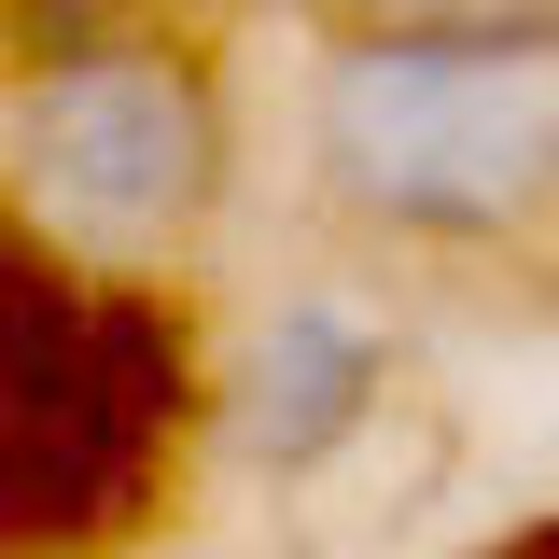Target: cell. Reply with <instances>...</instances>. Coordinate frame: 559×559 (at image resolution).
<instances>
[{
    "label": "cell",
    "mask_w": 559,
    "mask_h": 559,
    "mask_svg": "<svg viewBox=\"0 0 559 559\" xmlns=\"http://www.w3.org/2000/svg\"><path fill=\"white\" fill-rule=\"evenodd\" d=\"M308 182L392 252L559 238V0H364L308 70Z\"/></svg>",
    "instance_id": "cell-1"
},
{
    "label": "cell",
    "mask_w": 559,
    "mask_h": 559,
    "mask_svg": "<svg viewBox=\"0 0 559 559\" xmlns=\"http://www.w3.org/2000/svg\"><path fill=\"white\" fill-rule=\"evenodd\" d=\"M0 197L84 266H127V280L197 266L224 197H238L224 57L197 28H154V14L28 43L0 84Z\"/></svg>",
    "instance_id": "cell-2"
},
{
    "label": "cell",
    "mask_w": 559,
    "mask_h": 559,
    "mask_svg": "<svg viewBox=\"0 0 559 559\" xmlns=\"http://www.w3.org/2000/svg\"><path fill=\"white\" fill-rule=\"evenodd\" d=\"M378 406H392V336H378L349 294H280L266 322L238 336V364L210 378V419H224V448H238L266 489L336 476L349 448L378 433Z\"/></svg>",
    "instance_id": "cell-3"
},
{
    "label": "cell",
    "mask_w": 559,
    "mask_h": 559,
    "mask_svg": "<svg viewBox=\"0 0 559 559\" xmlns=\"http://www.w3.org/2000/svg\"><path fill=\"white\" fill-rule=\"evenodd\" d=\"M112 14H154V0H0L14 57H28V43H70V28H112Z\"/></svg>",
    "instance_id": "cell-4"
}]
</instances>
